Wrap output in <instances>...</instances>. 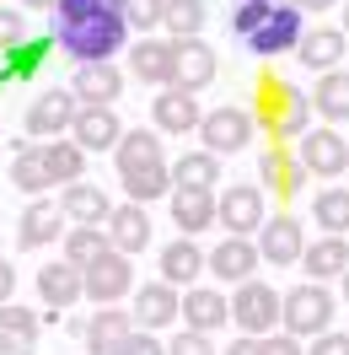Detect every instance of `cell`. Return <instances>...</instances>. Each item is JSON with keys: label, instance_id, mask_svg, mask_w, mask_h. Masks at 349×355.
<instances>
[{"label": "cell", "instance_id": "3", "mask_svg": "<svg viewBox=\"0 0 349 355\" xmlns=\"http://www.w3.org/2000/svg\"><path fill=\"white\" fill-rule=\"evenodd\" d=\"M306 92H296L290 81H263L258 87V108H253V124H263V135H274V146L285 140H301L306 135Z\"/></svg>", "mask_w": 349, "mask_h": 355}, {"label": "cell", "instance_id": "6", "mask_svg": "<svg viewBox=\"0 0 349 355\" xmlns=\"http://www.w3.org/2000/svg\"><path fill=\"white\" fill-rule=\"evenodd\" d=\"M231 323L242 334H274L280 329V291L263 286V280H242L237 296H231Z\"/></svg>", "mask_w": 349, "mask_h": 355}, {"label": "cell", "instance_id": "29", "mask_svg": "<svg viewBox=\"0 0 349 355\" xmlns=\"http://www.w3.org/2000/svg\"><path fill=\"white\" fill-rule=\"evenodd\" d=\"M129 70H134V81L167 87V81H172V44H167V38H140V44L129 49Z\"/></svg>", "mask_w": 349, "mask_h": 355}, {"label": "cell", "instance_id": "38", "mask_svg": "<svg viewBox=\"0 0 349 355\" xmlns=\"http://www.w3.org/2000/svg\"><path fill=\"white\" fill-rule=\"evenodd\" d=\"M11 183H17L22 194H33V200H44V194H48V167H44V156H38V146H22V151H17V162H11Z\"/></svg>", "mask_w": 349, "mask_h": 355}, {"label": "cell", "instance_id": "45", "mask_svg": "<svg viewBox=\"0 0 349 355\" xmlns=\"http://www.w3.org/2000/svg\"><path fill=\"white\" fill-rule=\"evenodd\" d=\"M306 355H349V334H317V339H312V350Z\"/></svg>", "mask_w": 349, "mask_h": 355}, {"label": "cell", "instance_id": "7", "mask_svg": "<svg viewBox=\"0 0 349 355\" xmlns=\"http://www.w3.org/2000/svg\"><path fill=\"white\" fill-rule=\"evenodd\" d=\"M263 216V189L258 183H231L215 200V226H226V237H258Z\"/></svg>", "mask_w": 349, "mask_h": 355}, {"label": "cell", "instance_id": "32", "mask_svg": "<svg viewBox=\"0 0 349 355\" xmlns=\"http://www.w3.org/2000/svg\"><path fill=\"white\" fill-rule=\"evenodd\" d=\"M312 113H323L328 124H344L349 119V70H323V76H317Z\"/></svg>", "mask_w": 349, "mask_h": 355}, {"label": "cell", "instance_id": "33", "mask_svg": "<svg viewBox=\"0 0 349 355\" xmlns=\"http://www.w3.org/2000/svg\"><path fill=\"white\" fill-rule=\"evenodd\" d=\"M301 264H306V280H339L349 264V243L344 237H323V243L301 248Z\"/></svg>", "mask_w": 349, "mask_h": 355}, {"label": "cell", "instance_id": "17", "mask_svg": "<svg viewBox=\"0 0 349 355\" xmlns=\"http://www.w3.org/2000/svg\"><path fill=\"white\" fill-rule=\"evenodd\" d=\"M177 318H183V329H194V334H220V323H231V302L215 286H188Z\"/></svg>", "mask_w": 349, "mask_h": 355}, {"label": "cell", "instance_id": "34", "mask_svg": "<svg viewBox=\"0 0 349 355\" xmlns=\"http://www.w3.org/2000/svg\"><path fill=\"white\" fill-rule=\"evenodd\" d=\"M204 22H210L204 0H167V11H161V27L172 33V44H177V38H199Z\"/></svg>", "mask_w": 349, "mask_h": 355}, {"label": "cell", "instance_id": "30", "mask_svg": "<svg viewBox=\"0 0 349 355\" xmlns=\"http://www.w3.org/2000/svg\"><path fill=\"white\" fill-rule=\"evenodd\" d=\"M38 156H44V167H48V183H81V173H87V151H81L70 135L44 140Z\"/></svg>", "mask_w": 349, "mask_h": 355}, {"label": "cell", "instance_id": "15", "mask_svg": "<svg viewBox=\"0 0 349 355\" xmlns=\"http://www.w3.org/2000/svg\"><path fill=\"white\" fill-rule=\"evenodd\" d=\"M177 307H183V296H177V286H167V280H151V286H140L134 291V329H145V334H156V329H172L177 323Z\"/></svg>", "mask_w": 349, "mask_h": 355}, {"label": "cell", "instance_id": "14", "mask_svg": "<svg viewBox=\"0 0 349 355\" xmlns=\"http://www.w3.org/2000/svg\"><path fill=\"white\" fill-rule=\"evenodd\" d=\"M301 248H306V232L296 216H269L258 226V259L263 264H301Z\"/></svg>", "mask_w": 349, "mask_h": 355}, {"label": "cell", "instance_id": "8", "mask_svg": "<svg viewBox=\"0 0 349 355\" xmlns=\"http://www.w3.org/2000/svg\"><path fill=\"white\" fill-rule=\"evenodd\" d=\"M134 286V269H129V253H102V259H91L87 269H81V296H91L97 307H108V302H118V296H129Z\"/></svg>", "mask_w": 349, "mask_h": 355}, {"label": "cell", "instance_id": "52", "mask_svg": "<svg viewBox=\"0 0 349 355\" xmlns=\"http://www.w3.org/2000/svg\"><path fill=\"white\" fill-rule=\"evenodd\" d=\"M344 38H349V6H344Z\"/></svg>", "mask_w": 349, "mask_h": 355}, {"label": "cell", "instance_id": "18", "mask_svg": "<svg viewBox=\"0 0 349 355\" xmlns=\"http://www.w3.org/2000/svg\"><path fill=\"white\" fill-rule=\"evenodd\" d=\"M102 232H108L113 253H140V248H151V216H145V205H118V210H108V221H102Z\"/></svg>", "mask_w": 349, "mask_h": 355}, {"label": "cell", "instance_id": "2", "mask_svg": "<svg viewBox=\"0 0 349 355\" xmlns=\"http://www.w3.org/2000/svg\"><path fill=\"white\" fill-rule=\"evenodd\" d=\"M231 33H237V44L253 49L258 60H274V54H296L306 27H301V11H296L290 0H237Z\"/></svg>", "mask_w": 349, "mask_h": 355}, {"label": "cell", "instance_id": "25", "mask_svg": "<svg viewBox=\"0 0 349 355\" xmlns=\"http://www.w3.org/2000/svg\"><path fill=\"white\" fill-rule=\"evenodd\" d=\"M258 178H263V189H269V194H285V200H296V194H301L306 167H301V162H296L290 151H285V146H269V151H263V162H258Z\"/></svg>", "mask_w": 349, "mask_h": 355}, {"label": "cell", "instance_id": "31", "mask_svg": "<svg viewBox=\"0 0 349 355\" xmlns=\"http://www.w3.org/2000/svg\"><path fill=\"white\" fill-rule=\"evenodd\" d=\"M129 334H134V318H129V312H124V307H102L87 323V350L91 355H108V350H118Z\"/></svg>", "mask_w": 349, "mask_h": 355}, {"label": "cell", "instance_id": "23", "mask_svg": "<svg viewBox=\"0 0 349 355\" xmlns=\"http://www.w3.org/2000/svg\"><path fill=\"white\" fill-rule=\"evenodd\" d=\"M54 237H65V210L48 200H33L22 210V226H17V243L22 248H48Z\"/></svg>", "mask_w": 349, "mask_h": 355}, {"label": "cell", "instance_id": "51", "mask_svg": "<svg viewBox=\"0 0 349 355\" xmlns=\"http://www.w3.org/2000/svg\"><path fill=\"white\" fill-rule=\"evenodd\" d=\"M339 286H344V302H349V264H344V275H339Z\"/></svg>", "mask_w": 349, "mask_h": 355}, {"label": "cell", "instance_id": "12", "mask_svg": "<svg viewBox=\"0 0 349 355\" xmlns=\"http://www.w3.org/2000/svg\"><path fill=\"white\" fill-rule=\"evenodd\" d=\"M210 81H215V49L204 44V38H177L172 44V81H167V87L204 92Z\"/></svg>", "mask_w": 349, "mask_h": 355}, {"label": "cell", "instance_id": "11", "mask_svg": "<svg viewBox=\"0 0 349 355\" xmlns=\"http://www.w3.org/2000/svg\"><path fill=\"white\" fill-rule=\"evenodd\" d=\"M75 108H81V103H75V97H70V92H38V97H33V103H27V135H33V140H60V135H70V119H75Z\"/></svg>", "mask_w": 349, "mask_h": 355}, {"label": "cell", "instance_id": "46", "mask_svg": "<svg viewBox=\"0 0 349 355\" xmlns=\"http://www.w3.org/2000/svg\"><path fill=\"white\" fill-rule=\"evenodd\" d=\"M263 355H306L296 334H263Z\"/></svg>", "mask_w": 349, "mask_h": 355}, {"label": "cell", "instance_id": "26", "mask_svg": "<svg viewBox=\"0 0 349 355\" xmlns=\"http://www.w3.org/2000/svg\"><path fill=\"white\" fill-rule=\"evenodd\" d=\"M38 312L33 307H0V355H33V345H38Z\"/></svg>", "mask_w": 349, "mask_h": 355}, {"label": "cell", "instance_id": "10", "mask_svg": "<svg viewBox=\"0 0 349 355\" xmlns=\"http://www.w3.org/2000/svg\"><path fill=\"white\" fill-rule=\"evenodd\" d=\"M296 162H301L312 178H339L349 167V140L333 130H306L296 140Z\"/></svg>", "mask_w": 349, "mask_h": 355}, {"label": "cell", "instance_id": "37", "mask_svg": "<svg viewBox=\"0 0 349 355\" xmlns=\"http://www.w3.org/2000/svg\"><path fill=\"white\" fill-rule=\"evenodd\" d=\"M48 49H54L48 38H33V44L22 38V44L6 54V76H0V87H6V81H33V76H38V65L48 60Z\"/></svg>", "mask_w": 349, "mask_h": 355}, {"label": "cell", "instance_id": "47", "mask_svg": "<svg viewBox=\"0 0 349 355\" xmlns=\"http://www.w3.org/2000/svg\"><path fill=\"white\" fill-rule=\"evenodd\" d=\"M226 355H263V339H258V334H242V339L226 345Z\"/></svg>", "mask_w": 349, "mask_h": 355}, {"label": "cell", "instance_id": "28", "mask_svg": "<svg viewBox=\"0 0 349 355\" xmlns=\"http://www.w3.org/2000/svg\"><path fill=\"white\" fill-rule=\"evenodd\" d=\"M60 210H65V221H75V226H102L113 205H108V194H102L97 183H65Z\"/></svg>", "mask_w": 349, "mask_h": 355}, {"label": "cell", "instance_id": "20", "mask_svg": "<svg viewBox=\"0 0 349 355\" xmlns=\"http://www.w3.org/2000/svg\"><path fill=\"white\" fill-rule=\"evenodd\" d=\"M151 119H156V130H161V135H188V130H199V119H204V113H199L194 92L167 87V92H156Z\"/></svg>", "mask_w": 349, "mask_h": 355}, {"label": "cell", "instance_id": "48", "mask_svg": "<svg viewBox=\"0 0 349 355\" xmlns=\"http://www.w3.org/2000/svg\"><path fill=\"white\" fill-rule=\"evenodd\" d=\"M11 291H17V269H11L6 259H0V307L11 302Z\"/></svg>", "mask_w": 349, "mask_h": 355}, {"label": "cell", "instance_id": "41", "mask_svg": "<svg viewBox=\"0 0 349 355\" xmlns=\"http://www.w3.org/2000/svg\"><path fill=\"white\" fill-rule=\"evenodd\" d=\"M118 6H124V22H129L134 33L161 27V11H167V0H118Z\"/></svg>", "mask_w": 349, "mask_h": 355}, {"label": "cell", "instance_id": "5", "mask_svg": "<svg viewBox=\"0 0 349 355\" xmlns=\"http://www.w3.org/2000/svg\"><path fill=\"white\" fill-rule=\"evenodd\" d=\"M253 135H258V124H253V113H247V108H215V113L199 119V140H204V151H210V156L247 151Z\"/></svg>", "mask_w": 349, "mask_h": 355}, {"label": "cell", "instance_id": "24", "mask_svg": "<svg viewBox=\"0 0 349 355\" xmlns=\"http://www.w3.org/2000/svg\"><path fill=\"white\" fill-rule=\"evenodd\" d=\"M38 296H44V307L48 312H60V307H75L81 302V264H44L38 269Z\"/></svg>", "mask_w": 349, "mask_h": 355}, {"label": "cell", "instance_id": "40", "mask_svg": "<svg viewBox=\"0 0 349 355\" xmlns=\"http://www.w3.org/2000/svg\"><path fill=\"white\" fill-rule=\"evenodd\" d=\"M108 248L113 243H108L102 226H70V232H65V259H70V264H81V269H87L91 259H102Z\"/></svg>", "mask_w": 349, "mask_h": 355}, {"label": "cell", "instance_id": "16", "mask_svg": "<svg viewBox=\"0 0 349 355\" xmlns=\"http://www.w3.org/2000/svg\"><path fill=\"white\" fill-rule=\"evenodd\" d=\"M118 135H124V124H118V113H113V108H75V119H70V140H75L87 156L113 151Z\"/></svg>", "mask_w": 349, "mask_h": 355}, {"label": "cell", "instance_id": "4", "mask_svg": "<svg viewBox=\"0 0 349 355\" xmlns=\"http://www.w3.org/2000/svg\"><path fill=\"white\" fill-rule=\"evenodd\" d=\"M333 291L323 286V280H306V286L285 291L280 296V329L296 334V339H317V334L333 329Z\"/></svg>", "mask_w": 349, "mask_h": 355}, {"label": "cell", "instance_id": "21", "mask_svg": "<svg viewBox=\"0 0 349 355\" xmlns=\"http://www.w3.org/2000/svg\"><path fill=\"white\" fill-rule=\"evenodd\" d=\"M199 275H204V253H199L194 237H172V243L161 248V280L177 291L199 286Z\"/></svg>", "mask_w": 349, "mask_h": 355}, {"label": "cell", "instance_id": "50", "mask_svg": "<svg viewBox=\"0 0 349 355\" xmlns=\"http://www.w3.org/2000/svg\"><path fill=\"white\" fill-rule=\"evenodd\" d=\"M27 11H48V6H54V0H22Z\"/></svg>", "mask_w": 349, "mask_h": 355}, {"label": "cell", "instance_id": "9", "mask_svg": "<svg viewBox=\"0 0 349 355\" xmlns=\"http://www.w3.org/2000/svg\"><path fill=\"white\" fill-rule=\"evenodd\" d=\"M70 97H75L81 108H113V103L124 97V70L113 65V60L75 65V76H70Z\"/></svg>", "mask_w": 349, "mask_h": 355}, {"label": "cell", "instance_id": "36", "mask_svg": "<svg viewBox=\"0 0 349 355\" xmlns=\"http://www.w3.org/2000/svg\"><path fill=\"white\" fill-rule=\"evenodd\" d=\"M312 221L323 226L328 237H344L349 232V189H323L312 200Z\"/></svg>", "mask_w": 349, "mask_h": 355}, {"label": "cell", "instance_id": "42", "mask_svg": "<svg viewBox=\"0 0 349 355\" xmlns=\"http://www.w3.org/2000/svg\"><path fill=\"white\" fill-rule=\"evenodd\" d=\"M167 355H215V339H210V334L183 329V334L172 339V345H167Z\"/></svg>", "mask_w": 349, "mask_h": 355}, {"label": "cell", "instance_id": "1", "mask_svg": "<svg viewBox=\"0 0 349 355\" xmlns=\"http://www.w3.org/2000/svg\"><path fill=\"white\" fill-rule=\"evenodd\" d=\"M129 44V22L118 0H54V49H65L75 65L113 60Z\"/></svg>", "mask_w": 349, "mask_h": 355}, {"label": "cell", "instance_id": "27", "mask_svg": "<svg viewBox=\"0 0 349 355\" xmlns=\"http://www.w3.org/2000/svg\"><path fill=\"white\" fill-rule=\"evenodd\" d=\"M113 162H118V178L145 173V167H161V140L151 130H124L118 146H113Z\"/></svg>", "mask_w": 349, "mask_h": 355}, {"label": "cell", "instance_id": "39", "mask_svg": "<svg viewBox=\"0 0 349 355\" xmlns=\"http://www.w3.org/2000/svg\"><path fill=\"white\" fill-rule=\"evenodd\" d=\"M124 194H129L134 205L167 200V194H172V167L161 162V167H145V173H129V178H124Z\"/></svg>", "mask_w": 349, "mask_h": 355}, {"label": "cell", "instance_id": "22", "mask_svg": "<svg viewBox=\"0 0 349 355\" xmlns=\"http://www.w3.org/2000/svg\"><path fill=\"white\" fill-rule=\"evenodd\" d=\"M172 221L183 237H194L204 226H215V189H172Z\"/></svg>", "mask_w": 349, "mask_h": 355}, {"label": "cell", "instance_id": "13", "mask_svg": "<svg viewBox=\"0 0 349 355\" xmlns=\"http://www.w3.org/2000/svg\"><path fill=\"white\" fill-rule=\"evenodd\" d=\"M258 243L253 237H226L215 253H204V269L215 275L220 286H242V280H253V269H258Z\"/></svg>", "mask_w": 349, "mask_h": 355}, {"label": "cell", "instance_id": "49", "mask_svg": "<svg viewBox=\"0 0 349 355\" xmlns=\"http://www.w3.org/2000/svg\"><path fill=\"white\" fill-rule=\"evenodd\" d=\"M296 11H328V6H339V0H290Z\"/></svg>", "mask_w": 349, "mask_h": 355}, {"label": "cell", "instance_id": "44", "mask_svg": "<svg viewBox=\"0 0 349 355\" xmlns=\"http://www.w3.org/2000/svg\"><path fill=\"white\" fill-rule=\"evenodd\" d=\"M17 44H22V11L0 6V54H11Z\"/></svg>", "mask_w": 349, "mask_h": 355}, {"label": "cell", "instance_id": "35", "mask_svg": "<svg viewBox=\"0 0 349 355\" xmlns=\"http://www.w3.org/2000/svg\"><path fill=\"white\" fill-rule=\"evenodd\" d=\"M215 178H220V156L194 151V156H177L172 189H215Z\"/></svg>", "mask_w": 349, "mask_h": 355}, {"label": "cell", "instance_id": "19", "mask_svg": "<svg viewBox=\"0 0 349 355\" xmlns=\"http://www.w3.org/2000/svg\"><path fill=\"white\" fill-rule=\"evenodd\" d=\"M344 27H312V33H301V44H296V60H301L306 70H339V60H344Z\"/></svg>", "mask_w": 349, "mask_h": 355}, {"label": "cell", "instance_id": "43", "mask_svg": "<svg viewBox=\"0 0 349 355\" xmlns=\"http://www.w3.org/2000/svg\"><path fill=\"white\" fill-rule=\"evenodd\" d=\"M108 355H167V345L156 339V334H145V329H134L118 350H108Z\"/></svg>", "mask_w": 349, "mask_h": 355}]
</instances>
